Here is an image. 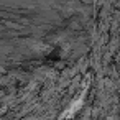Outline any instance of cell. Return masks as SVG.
<instances>
[{"label": "cell", "mask_w": 120, "mask_h": 120, "mask_svg": "<svg viewBox=\"0 0 120 120\" xmlns=\"http://www.w3.org/2000/svg\"><path fill=\"white\" fill-rule=\"evenodd\" d=\"M79 107H81V102H74V105H72V107H71V109L64 113V117H71V115L76 112V109H79Z\"/></svg>", "instance_id": "6da1fadb"}]
</instances>
